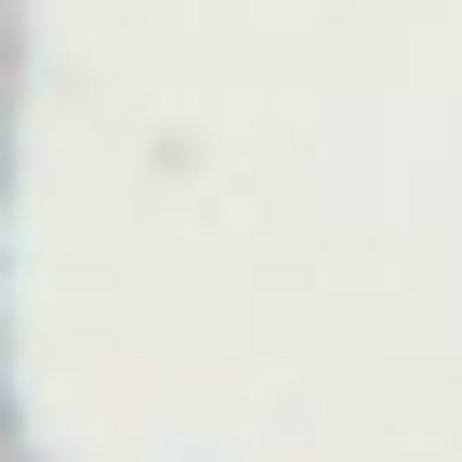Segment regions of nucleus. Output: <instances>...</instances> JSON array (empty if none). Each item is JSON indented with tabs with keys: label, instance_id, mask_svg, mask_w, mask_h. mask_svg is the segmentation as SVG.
Here are the masks:
<instances>
[]
</instances>
